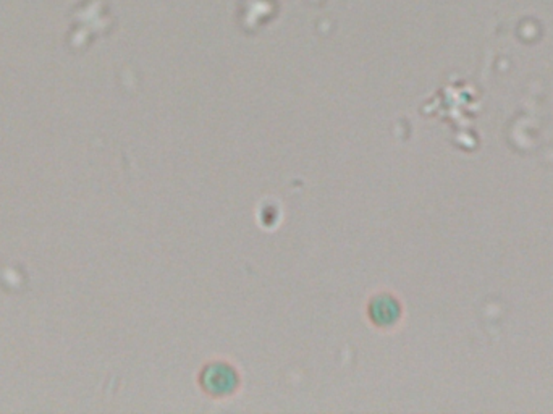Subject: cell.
<instances>
[{
	"mask_svg": "<svg viewBox=\"0 0 553 414\" xmlns=\"http://www.w3.org/2000/svg\"><path fill=\"white\" fill-rule=\"evenodd\" d=\"M202 387L210 395H228L236 387V372L222 362H216L208 366L202 372Z\"/></svg>",
	"mask_w": 553,
	"mask_h": 414,
	"instance_id": "obj_1",
	"label": "cell"
},
{
	"mask_svg": "<svg viewBox=\"0 0 553 414\" xmlns=\"http://www.w3.org/2000/svg\"><path fill=\"white\" fill-rule=\"evenodd\" d=\"M371 308H377L379 312H371L372 319L376 320L379 326H389L397 319L398 304L395 300H392L390 296H379L377 300H374Z\"/></svg>",
	"mask_w": 553,
	"mask_h": 414,
	"instance_id": "obj_2",
	"label": "cell"
}]
</instances>
